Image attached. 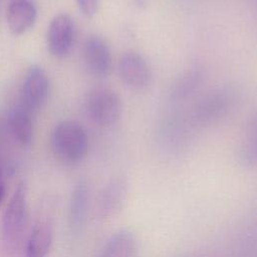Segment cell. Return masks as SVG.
Wrapping results in <instances>:
<instances>
[{
    "label": "cell",
    "instance_id": "52a82bcc",
    "mask_svg": "<svg viewBox=\"0 0 257 257\" xmlns=\"http://www.w3.org/2000/svg\"><path fill=\"white\" fill-rule=\"evenodd\" d=\"M83 58L89 72L96 77H105L111 68V52L106 41L98 36H89L83 45Z\"/></svg>",
    "mask_w": 257,
    "mask_h": 257
},
{
    "label": "cell",
    "instance_id": "277c9868",
    "mask_svg": "<svg viewBox=\"0 0 257 257\" xmlns=\"http://www.w3.org/2000/svg\"><path fill=\"white\" fill-rule=\"evenodd\" d=\"M85 108L93 122L101 126H109L119 119L122 104L115 91L108 88H96L89 93Z\"/></svg>",
    "mask_w": 257,
    "mask_h": 257
},
{
    "label": "cell",
    "instance_id": "e0dca14e",
    "mask_svg": "<svg viewBox=\"0 0 257 257\" xmlns=\"http://www.w3.org/2000/svg\"><path fill=\"white\" fill-rule=\"evenodd\" d=\"M80 12L86 17H92L99 5V0H75Z\"/></svg>",
    "mask_w": 257,
    "mask_h": 257
},
{
    "label": "cell",
    "instance_id": "2e32d148",
    "mask_svg": "<svg viewBox=\"0 0 257 257\" xmlns=\"http://www.w3.org/2000/svg\"><path fill=\"white\" fill-rule=\"evenodd\" d=\"M239 159L244 166L257 165V116L248 125L246 140L240 150Z\"/></svg>",
    "mask_w": 257,
    "mask_h": 257
},
{
    "label": "cell",
    "instance_id": "9a60e30c",
    "mask_svg": "<svg viewBox=\"0 0 257 257\" xmlns=\"http://www.w3.org/2000/svg\"><path fill=\"white\" fill-rule=\"evenodd\" d=\"M52 243V227L47 221H38L28 237L25 257H45Z\"/></svg>",
    "mask_w": 257,
    "mask_h": 257
},
{
    "label": "cell",
    "instance_id": "ba28073f",
    "mask_svg": "<svg viewBox=\"0 0 257 257\" xmlns=\"http://www.w3.org/2000/svg\"><path fill=\"white\" fill-rule=\"evenodd\" d=\"M74 25L67 14H58L50 22L47 32L49 51L56 57L67 55L73 45Z\"/></svg>",
    "mask_w": 257,
    "mask_h": 257
},
{
    "label": "cell",
    "instance_id": "ac0fdd59",
    "mask_svg": "<svg viewBox=\"0 0 257 257\" xmlns=\"http://www.w3.org/2000/svg\"><path fill=\"white\" fill-rule=\"evenodd\" d=\"M4 194H5V188H4L3 183L1 182L0 183V204H1L2 200H3V198H4Z\"/></svg>",
    "mask_w": 257,
    "mask_h": 257
},
{
    "label": "cell",
    "instance_id": "6da1fadb",
    "mask_svg": "<svg viewBox=\"0 0 257 257\" xmlns=\"http://www.w3.org/2000/svg\"><path fill=\"white\" fill-rule=\"evenodd\" d=\"M51 145L60 161L74 165L84 159L88 149V138L81 124L72 120H64L54 127Z\"/></svg>",
    "mask_w": 257,
    "mask_h": 257
},
{
    "label": "cell",
    "instance_id": "7a4b0ae2",
    "mask_svg": "<svg viewBox=\"0 0 257 257\" xmlns=\"http://www.w3.org/2000/svg\"><path fill=\"white\" fill-rule=\"evenodd\" d=\"M236 100V93L231 88L213 90L193 105L190 111V121L196 126L213 124L231 111Z\"/></svg>",
    "mask_w": 257,
    "mask_h": 257
},
{
    "label": "cell",
    "instance_id": "5bb4252c",
    "mask_svg": "<svg viewBox=\"0 0 257 257\" xmlns=\"http://www.w3.org/2000/svg\"><path fill=\"white\" fill-rule=\"evenodd\" d=\"M30 111L22 104L10 109L7 116L8 128L13 138L21 145H28L32 139V119Z\"/></svg>",
    "mask_w": 257,
    "mask_h": 257
},
{
    "label": "cell",
    "instance_id": "d6986e66",
    "mask_svg": "<svg viewBox=\"0 0 257 257\" xmlns=\"http://www.w3.org/2000/svg\"><path fill=\"white\" fill-rule=\"evenodd\" d=\"M2 181H1V174H0V183H1Z\"/></svg>",
    "mask_w": 257,
    "mask_h": 257
},
{
    "label": "cell",
    "instance_id": "8992f818",
    "mask_svg": "<svg viewBox=\"0 0 257 257\" xmlns=\"http://www.w3.org/2000/svg\"><path fill=\"white\" fill-rule=\"evenodd\" d=\"M48 87V78L44 71L39 66H31L22 84V105L30 112L40 108L47 98Z\"/></svg>",
    "mask_w": 257,
    "mask_h": 257
},
{
    "label": "cell",
    "instance_id": "7c38bea8",
    "mask_svg": "<svg viewBox=\"0 0 257 257\" xmlns=\"http://www.w3.org/2000/svg\"><path fill=\"white\" fill-rule=\"evenodd\" d=\"M36 7L31 0H11L7 9L10 31L19 35L29 29L36 19Z\"/></svg>",
    "mask_w": 257,
    "mask_h": 257
},
{
    "label": "cell",
    "instance_id": "8fae6325",
    "mask_svg": "<svg viewBox=\"0 0 257 257\" xmlns=\"http://www.w3.org/2000/svg\"><path fill=\"white\" fill-rule=\"evenodd\" d=\"M89 204V187L85 181H79L73 188L69 202L68 223L72 232L78 233L83 228Z\"/></svg>",
    "mask_w": 257,
    "mask_h": 257
},
{
    "label": "cell",
    "instance_id": "9c48e42d",
    "mask_svg": "<svg viewBox=\"0 0 257 257\" xmlns=\"http://www.w3.org/2000/svg\"><path fill=\"white\" fill-rule=\"evenodd\" d=\"M206 78L204 65L195 63L187 68L173 83L170 97L173 101H185L192 97L202 86Z\"/></svg>",
    "mask_w": 257,
    "mask_h": 257
},
{
    "label": "cell",
    "instance_id": "3957f363",
    "mask_svg": "<svg viewBox=\"0 0 257 257\" xmlns=\"http://www.w3.org/2000/svg\"><path fill=\"white\" fill-rule=\"evenodd\" d=\"M27 222V189L20 183L4 211L1 221V236L5 246L14 249L18 246Z\"/></svg>",
    "mask_w": 257,
    "mask_h": 257
},
{
    "label": "cell",
    "instance_id": "ffe728a7",
    "mask_svg": "<svg viewBox=\"0 0 257 257\" xmlns=\"http://www.w3.org/2000/svg\"><path fill=\"white\" fill-rule=\"evenodd\" d=\"M255 2H256V3H257V0H255Z\"/></svg>",
    "mask_w": 257,
    "mask_h": 257
},
{
    "label": "cell",
    "instance_id": "5b68a950",
    "mask_svg": "<svg viewBox=\"0 0 257 257\" xmlns=\"http://www.w3.org/2000/svg\"><path fill=\"white\" fill-rule=\"evenodd\" d=\"M118 75L122 82L132 89L143 90L152 82V71L147 60L138 52L123 53L117 64Z\"/></svg>",
    "mask_w": 257,
    "mask_h": 257
},
{
    "label": "cell",
    "instance_id": "4fadbf2b",
    "mask_svg": "<svg viewBox=\"0 0 257 257\" xmlns=\"http://www.w3.org/2000/svg\"><path fill=\"white\" fill-rule=\"evenodd\" d=\"M138 241L133 232L121 229L114 232L104 243L99 257H137Z\"/></svg>",
    "mask_w": 257,
    "mask_h": 257
},
{
    "label": "cell",
    "instance_id": "30bf717a",
    "mask_svg": "<svg viewBox=\"0 0 257 257\" xmlns=\"http://www.w3.org/2000/svg\"><path fill=\"white\" fill-rule=\"evenodd\" d=\"M127 195V183L123 178H114L103 188L99 202L98 212L103 218L117 214L123 207Z\"/></svg>",
    "mask_w": 257,
    "mask_h": 257
}]
</instances>
